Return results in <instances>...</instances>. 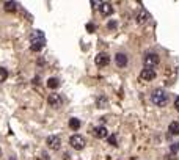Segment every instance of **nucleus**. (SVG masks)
I'll use <instances>...</instances> for the list:
<instances>
[{"label":"nucleus","instance_id":"ddd939ff","mask_svg":"<svg viewBox=\"0 0 179 160\" xmlns=\"http://www.w3.org/2000/svg\"><path fill=\"white\" fill-rule=\"evenodd\" d=\"M168 130H170L171 135H179V122L177 121H173L168 126Z\"/></svg>","mask_w":179,"mask_h":160},{"label":"nucleus","instance_id":"20e7f679","mask_svg":"<svg viewBox=\"0 0 179 160\" xmlns=\"http://www.w3.org/2000/svg\"><path fill=\"white\" fill-rule=\"evenodd\" d=\"M46 144L49 149H53V151H58L61 148V138L58 135H49L46 138Z\"/></svg>","mask_w":179,"mask_h":160},{"label":"nucleus","instance_id":"f8f14e48","mask_svg":"<svg viewBox=\"0 0 179 160\" xmlns=\"http://www.w3.org/2000/svg\"><path fill=\"white\" fill-rule=\"evenodd\" d=\"M137 20H138V24H146L148 20H149V13L144 11V10H141V11L138 13V17H137Z\"/></svg>","mask_w":179,"mask_h":160},{"label":"nucleus","instance_id":"aec40b11","mask_svg":"<svg viewBox=\"0 0 179 160\" xmlns=\"http://www.w3.org/2000/svg\"><path fill=\"white\" fill-rule=\"evenodd\" d=\"M86 29H88V32H90V33H91V32H94V25L88 24V25H86Z\"/></svg>","mask_w":179,"mask_h":160},{"label":"nucleus","instance_id":"9b49d317","mask_svg":"<svg viewBox=\"0 0 179 160\" xmlns=\"http://www.w3.org/2000/svg\"><path fill=\"white\" fill-rule=\"evenodd\" d=\"M93 135L96 138H105L108 135V132H107V129L104 126H99V127H94L93 129Z\"/></svg>","mask_w":179,"mask_h":160},{"label":"nucleus","instance_id":"dca6fc26","mask_svg":"<svg viewBox=\"0 0 179 160\" xmlns=\"http://www.w3.org/2000/svg\"><path fill=\"white\" fill-rule=\"evenodd\" d=\"M69 127L72 130L80 129V119H79V118H71V119H69Z\"/></svg>","mask_w":179,"mask_h":160},{"label":"nucleus","instance_id":"4468645a","mask_svg":"<svg viewBox=\"0 0 179 160\" xmlns=\"http://www.w3.org/2000/svg\"><path fill=\"white\" fill-rule=\"evenodd\" d=\"M60 85V80L57 77H50L49 80H47V86H49L50 89H55V88H58Z\"/></svg>","mask_w":179,"mask_h":160},{"label":"nucleus","instance_id":"6e6552de","mask_svg":"<svg viewBox=\"0 0 179 160\" xmlns=\"http://www.w3.org/2000/svg\"><path fill=\"white\" fill-rule=\"evenodd\" d=\"M140 79L141 80H153L156 79V71L154 69H149V68H143L141 69V72H140Z\"/></svg>","mask_w":179,"mask_h":160},{"label":"nucleus","instance_id":"4be33fe9","mask_svg":"<svg viewBox=\"0 0 179 160\" xmlns=\"http://www.w3.org/2000/svg\"><path fill=\"white\" fill-rule=\"evenodd\" d=\"M115 27H116V22H113V20L108 22V29H115Z\"/></svg>","mask_w":179,"mask_h":160},{"label":"nucleus","instance_id":"412c9836","mask_svg":"<svg viewBox=\"0 0 179 160\" xmlns=\"http://www.w3.org/2000/svg\"><path fill=\"white\" fill-rule=\"evenodd\" d=\"M174 108L179 112V97H176V101H174Z\"/></svg>","mask_w":179,"mask_h":160},{"label":"nucleus","instance_id":"39448f33","mask_svg":"<svg viewBox=\"0 0 179 160\" xmlns=\"http://www.w3.org/2000/svg\"><path fill=\"white\" fill-rule=\"evenodd\" d=\"M69 143H71L72 148H74V149H77V151H80V149H83V148H85V138L82 137V135H79V134L72 135V137L69 138Z\"/></svg>","mask_w":179,"mask_h":160},{"label":"nucleus","instance_id":"7ed1b4c3","mask_svg":"<svg viewBox=\"0 0 179 160\" xmlns=\"http://www.w3.org/2000/svg\"><path fill=\"white\" fill-rule=\"evenodd\" d=\"M143 65H144V68H149V69L156 68L157 65H159V55L153 53V52L146 53V55H144V58H143Z\"/></svg>","mask_w":179,"mask_h":160},{"label":"nucleus","instance_id":"2eb2a0df","mask_svg":"<svg viewBox=\"0 0 179 160\" xmlns=\"http://www.w3.org/2000/svg\"><path fill=\"white\" fill-rule=\"evenodd\" d=\"M3 8H5V11H16L17 10V3L16 2H5Z\"/></svg>","mask_w":179,"mask_h":160},{"label":"nucleus","instance_id":"f03ea898","mask_svg":"<svg viewBox=\"0 0 179 160\" xmlns=\"http://www.w3.org/2000/svg\"><path fill=\"white\" fill-rule=\"evenodd\" d=\"M151 101H153V104H156L157 107H165L168 102V94L165 93V89L157 88L151 93Z\"/></svg>","mask_w":179,"mask_h":160},{"label":"nucleus","instance_id":"f3484780","mask_svg":"<svg viewBox=\"0 0 179 160\" xmlns=\"http://www.w3.org/2000/svg\"><path fill=\"white\" fill-rule=\"evenodd\" d=\"M6 79H8V71H6L5 68L0 66V83H3Z\"/></svg>","mask_w":179,"mask_h":160},{"label":"nucleus","instance_id":"0eeeda50","mask_svg":"<svg viewBox=\"0 0 179 160\" xmlns=\"http://www.w3.org/2000/svg\"><path fill=\"white\" fill-rule=\"evenodd\" d=\"M94 63L98 65V66H107V65L110 63V57H108L107 53L101 52V53H98V55H96V58H94Z\"/></svg>","mask_w":179,"mask_h":160},{"label":"nucleus","instance_id":"5701e85b","mask_svg":"<svg viewBox=\"0 0 179 160\" xmlns=\"http://www.w3.org/2000/svg\"><path fill=\"white\" fill-rule=\"evenodd\" d=\"M0 155H2V152H0Z\"/></svg>","mask_w":179,"mask_h":160},{"label":"nucleus","instance_id":"423d86ee","mask_svg":"<svg viewBox=\"0 0 179 160\" xmlns=\"http://www.w3.org/2000/svg\"><path fill=\"white\" fill-rule=\"evenodd\" d=\"M47 102H49V105L58 108V107H61V102L63 101H61V97H60L58 93H50L49 97H47Z\"/></svg>","mask_w":179,"mask_h":160},{"label":"nucleus","instance_id":"9d476101","mask_svg":"<svg viewBox=\"0 0 179 160\" xmlns=\"http://www.w3.org/2000/svg\"><path fill=\"white\" fill-rule=\"evenodd\" d=\"M99 10H101V13H102L104 16H110V14L113 13V8H112V5H110L108 2H101Z\"/></svg>","mask_w":179,"mask_h":160},{"label":"nucleus","instance_id":"6ab92c4d","mask_svg":"<svg viewBox=\"0 0 179 160\" xmlns=\"http://www.w3.org/2000/svg\"><path fill=\"white\" fill-rule=\"evenodd\" d=\"M108 143L112 146H116V135H110L108 137Z\"/></svg>","mask_w":179,"mask_h":160},{"label":"nucleus","instance_id":"f257e3e1","mask_svg":"<svg viewBox=\"0 0 179 160\" xmlns=\"http://www.w3.org/2000/svg\"><path fill=\"white\" fill-rule=\"evenodd\" d=\"M46 44V36L41 30H33L30 33V50L39 52Z\"/></svg>","mask_w":179,"mask_h":160},{"label":"nucleus","instance_id":"a211bd4d","mask_svg":"<svg viewBox=\"0 0 179 160\" xmlns=\"http://www.w3.org/2000/svg\"><path fill=\"white\" fill-rule=\"evenodd\" d=\"M98 107L99 108H104V107H107V99L104 96H101L99 99H98Z\"/></svg>","mask_w":179,"mask_h":160},{"label":"nucleus","instance_id":"1a4fd4ad","mask_svg":"<svg viewBox=\"0 0 179 160\" xmlns=\"http://www.w3.org/2000/svg\"><path fill=\"white\" fill-rule=\"evenodd\" d=\"M115 63L118 68H126L127 66V55L124 53H116L115 55Z\"/></svg>","mask_w":179,"mask_h":160}]
</instances>
